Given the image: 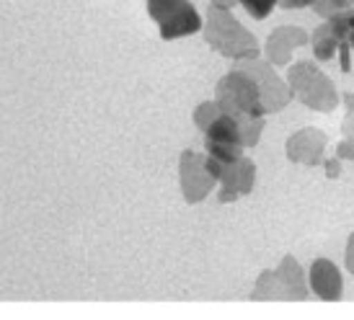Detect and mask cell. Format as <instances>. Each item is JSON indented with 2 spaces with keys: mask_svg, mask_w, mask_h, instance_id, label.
<instances>
[{
  "mask_svg": "<svg viewBox=\"0 0 354 320\" xmlns=\"http://www.w3.org/2000/svg\"><path fill=\"white\" fill-rule=\"evenodd\" d=\"M202 37H205V41L215 49L217 55L233 59V62L261 57V44L256 39V34L248 31L246 26L233 16V10L209 6L205 13Z\"/></svg>",
  "mask_w": 354,
  "mask_h": 320,
  "instance_id": "6da1fadb",
  "label": "cell"
},
{
  "mask_svg": "<svg viewBox=\"0 0 354 320\" xmlns=\"http://www.w3.org/2000/svg\"><path fill=\"white\" fill-rule=\"evenodd\" d=\"M287 86L292 101L303 104L310 111L328 114L342 104V93L336 91L334 80L318 68V59H297L287 65Z\"/></svg>",
  "mask_w": 354,
  "mask_h": 320,
  "instance_id": "7a4b0ae2",
  "label": "cell"
},
{
  "mask_svg": "<svg viewBox=\"0 0 354 320\" xmlns=\"http://www.w3.org/2000/svg\"><path fill=\"white\" fill-rule=\"evenodd\" d=\"M215 101L223 106L225 114H233V117H241V114H264V117H269L264 111L259 83L241 65L230 68L223 78L217 80Z\"/></svg>",
  "mask_w": 354,
  "mask_h": 320,
  "instance_id": "3957f363",
  "label": "cell"
},
{
  "mask_svg": "<svg viewBox=\"0 0 354 320\" xmlns=\"http://www.w3.org/2000/svg\"><path fill=\"white\" fill-rule=\"evenodd\" d=\"M207 168L217 178V199L223 204L238 202L241 196H248L254 191L256 163L248 156H241L233 163H220V160L207 156Z\"/></svg>",
  "mask_w": 354,
  "mask_h": 320,
  "instance_id": "277c9868",
  "label": "cell"
},
{
  "mask_svg": "<svg viewBox=\"0 0 354 320\" xmlns=\"http://www.w3.org/2000/svg\"><path fill=\"white\" fill-rule=\"evenodd\" d=\"M178 184L187 204H202L217 191V178L207 168V156L197 150H184L178 158Z\"/></svg>",
  "mask_w": 354,
  "mask_h": 320,
  "instance_id": "5b68a950",
  "label": "cell"
},
{
  "mask_svg": "<svg viewBox=\"0 0 354 320\" xmlns=\"http://www.w3.org/2000/svg\"><path fill=\"white\" fill-rule=\"evenodd\" d=\"M243 70H248L254 80L259 83V91H261V101H264V111L266 114H277L292 104V93H290V86H287V78L279 73V70L264 57H254V59H243V62H236Z\"/></svg>",
  "mask_w": 354,
  "mask_h": 320,
  "instance_id": "8992f818",
  "label": "cell"
},
{
  "mask_svg": "<svg viewBox=\"0 0 354 320\" xmlns=\"http://www.w3.org/2000/svg\"><path fill=\"white\" fill-rule=\"evenodd\" d=\"M205 153L220 163H233L241 156H246L243 137H241V124L233 114H220L212 124L205 129Z\"/></svg>",
  "mask_w": 354,
  "mask_h": 320,
  "instance_id": "52a82bcc",
  "label": "cell"
},
{
  "mask_svg": "<svg viewBox=\"0 0 354 320\" xmlns=\"http://www.w3.org/2000/svg\"><path fill=\"white\" fill-rule=\"evenodd\" d=\"M326 150H328V135L318 126H303L287 137L285 142L287 160L295 165H305V168L324 165Z\"/></svg>",
  "mask_w": 354,
  "mask_h": 320,
  "instance_id": "ba28073f",
  "label": "cell"
},
{
  "mask_svg": "<svg viewBox=\"0 0 354 320\" xmlns=\"http://www.w3.org/2000/svg\"><path fill=\"white\" fill-rule=\"evenodd\" d=\"M310 39V34L297 26V23H282L272 29V34L266 37L264 47H261V57L269 59L274 68H287L292 62V55L297 49L305 47Z\"/></svg>",
  "mask_w": 354,
  "mask_h": 320,
  "instance_id": "9c48e42d",
  "label": "cell"
},
{
  "mask_svg": "<svg viewBox=\"0 0 354 320\" xmlns=\"http://www.w3.org/2000/svg\"><path fill=\"white\" fill-rule=\"evenodd\" d=\"M310 294L324 302H339L344 297V276L331 258H315L308 269Z\"/></svg>",
  "mask_w": 354,
  "mask_h": 320,
  "instance_id": "30bf717a",
  "label": "cell"
},
{
  "mask_svg": "<svg viewBox=\"0 0 354 320\" xmlns=\"http://www.w3.org/2000/svg\"><path fill=\"white\" fill-rule=\"evenodd\" d=\"M202 26H205V16L192 3H187L176 13H171L168 19H163L158 23V34H160L163 41H176V39H184V37L202 34Z\"/></svg>",
  "mask_w": 354,
  "mask_h": 320,
  "instance_id": "8fae6325",
  "label": "cell"
},
{
  "mask_svg": "<svg viewBox=\"0 0 354 320\" xmlns=\"http://www.w3.org/2000/svg\"><path fill=\"white\" fill-rule=\"evenodd\" d=\"M274 272L279 284H282L285 300H308V294H310L308 272L300 266V261H297L295 256H290V253L282 256V261H279V266H277Z\"/></svg>",
  "mask_w": 354,
  "mask_h": 320,
  "instance_id": "7c38bea8",
  "label": "cell"
},
{
  "mask_svg": "<svg viewBox=\"0 0 354 320\" xmlns=\"http://www.w3.org/2000/svg\"><path fill=\"white\" fill-rule=\"evenodd\" d=\"M308 44L313 49V59H318V62H331V59L339 57V49H342V41L336 39V34L328 21H321L315 26Z\"/></svg>",
  "mask_w": 354,
  "mask_h": 320,
  "instance_id": "4fadbf2b",
  "label": "cell"
},
{
  "mask_svg": "<svg viewBox=\"0 0 354 320\" xmlns=\"http://www.w3.org/2000/svg\"><path fill=\"white\" fill-rule=\"evenodd\" d=\"M251 297H254V300H285L282 284H279V279H277L274 269H266V272L259 274Z\"/></svg>",
  "mask_w": 354,
  "mask_h": 320,
  "instance_id": "5bb4252c",
  "label": "cell"
},
{
  "mask_svg": "<svg viewBox=\"0 0 354 320\" xmlns=\"http://www.w3.org/2000/svg\"><path fill=\"white\" fill-rule=\"evenodd\" d=\"M238 124H241V137H243V147L251 150L261 142V135H264V124L266 117L264 114H241L238 117Z\"/></svg>",
  "mask_w": 354,
  "mask_h": 320,
  "instance_id": "9a60e30c",
  "label": "cell"
},
{
  "mask_svg": "<svg viewBox=\"0 0 354 320\" xmlns=\"http://www.w3.org/2000/svg\"><path fill=\"white\" fill-rule=\"evenodd\" d=\"M220 114H223V106L217 104L215 98H209V101H202V104L194 109V114H192V122H194V126H197L199 132L205 135V129L212 124V122H215Z\"/></svg>",
  "mask_w": 354,
  "mask_h": 320,
  "instance_id": "2e32d148",
  "label": "cell"
},
{
  "mask_svg": "<svg viewBox=\"0 0 354 320\" xmlns=\"http://www.w3.org/2000/svg\"><path fill=\"white\" fill-rule=\"evenodd\" d=\"M189 0H145V8H148V16L156 23H160L163 19H168L171 13H176L181 6H187Z\"/></svg>",
  "mask_w": 354,
  "mask_h": 320,
  "instance_id": "e0dca14e",
  "label": "cell"
},
{
  "mask_svg": "<svg viewBox=\"0 0 354 320\" xmlns=\"http://www.w3.org/2000/svg\"><path fill=\"white\" fill-rule=\"evenodd\" d=\"M238 6L246 10L251 19L264 21L272 16V10L279 8V0H238Z\"/></svg>",
  "mask_w": 354,
  "mask_h": 320,
  "instance_id": "ac0fdd59",
  "label": "cell"
},
{
  "mask_svg": "<svg viewBox=\"0 0 354 320\" xmlns=\"http://www.w3.org/2000/svg\"><path fill=\"white\" fill-rule=\"evenodd\" d=\"M342 106H344L342 132H344V137H354V91L342 93Z\"/></svg>",
  "mask_w": 354,
  "mask_h": 320,
  "instance_id": "d6986e66",
  "label": "cell"
},
{
  "mask_svg": "<svg viewBox=\"0 0 354 320\" xmlns=\"http://www.w3.org/2000/svg\"><path fill=\"white\" fill-rule=\"evenodd\" d=\"M334 156L342 163H354V137H342L334 147Z\"/></svg>",
  "mask_w": 354,
  "mask_h": 320,
  "instance_id": "ffe728a7",
  "label": "cell"
},
{
  "mask_svg": "<svg viewBox=\"0 0 354 320\" xmlns=\"http://www.w3.org/2000/svg\"><path fill=\"white\" fill-rule=\"evenodd\" d=\"M324 168H326V176H328V178H339V176H342V160H339L336 156L334 158L326 156Z\"/></svg>",
  "mask_w": 354,
  "mask_h": 320,
  "instance_id": "44dd1931",
  "label": "cell"
},
{
  "mask_svg": "<svg viewBox=\"0 0 354 320\" xmlns=\"http://www.w3.org/2000/svg\"><path fill=\"white\" fill-rule=\"evenodd\" d=\"M313 0H279V8L285 10H300V8H310Z\"/></svg>",
  "mask_w": 354,
  "mask_h": 320,
  "instance_id": "7402d4cb",
  "label": "cell"
},
{
  "mask_svg": "<svg viewBox=\"0 0 354 320\" xmlns=\"http://www.w3.org/2000/svg\"><path fill=\"white\" fill-rule=\"evenodd\" d=\"M344 263L346 269L354 274V233L349 235V241H346V248H344Z\"/></svg>",
  "mask_w": 354,
  "mask_h": 320,
  "instance_id": "603a6c76",
  "label": "cell"
},
{
  "mask_svg": "<svg viewBox=\"0 0 354 320\" xmlns=\"http://www.w3.org/2000/svg\"><path fill=\"white\" fill-rule=\"evenodd\" d=\"M209 6H215V8H225V10H233L238 6V0H209Z\"/></svg>",
  "mask_w": 354,
  "mask_h": 320,
  "instance_id": "cb8c5ba5",
  "label": "cell"
},
{
  "mask_svg": "<svg viewBox=\"0 0 354 320\" xmlns=\"http://www.w3.org/2000/svg\"><path fill=\"white\" fill-rule=\"evenodd\" d=\"M349 47H352V52H354V37H352V41H349Z\"/></svg>",
  "mask_w": 354,
  "mask_h": 320,
  "instance_id": "d4e9b609",
  "label": "cell"
}]
</instances>
